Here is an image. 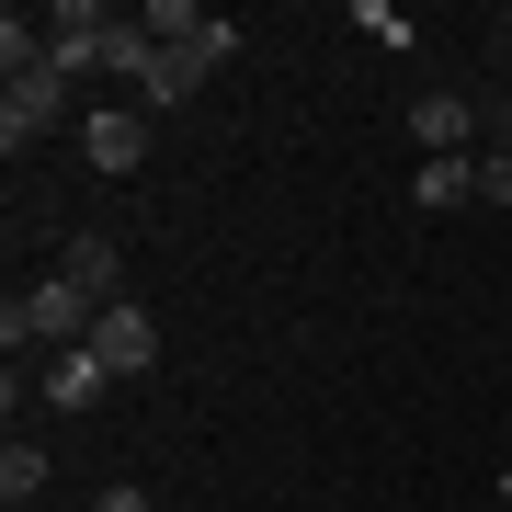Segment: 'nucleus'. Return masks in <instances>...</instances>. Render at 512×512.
I'll list each match as a JSON object with an SVG mask.
<instances>
[{
  "mask_svg": "<svg viewBox=\"0 0 512 512\" xmlns=\"http://www.w3.org/2000/svg\"><path fill=\"white\" fill-rule=\"evenodd\" d=\"M92 330H103V308L69 274H46V285H23L12 308H0V353H12V365H23V353H80Z\"/></svg>",
  "mask_w": 512,
  "mask_h": 512,
  "instance_id": "1",
  "label": "nucleus"
},
{
  "mask_svg": "<svg viewBox=\"0 0 512 512\" xmlns=\"http://www.w3.org/2000/svg\"><path fill=\"white\" fill-rule=\"evenodd\" d=\"M228 57H239V23L217 12L205 35H183V46H160V57H148V80H137V114H171V103H194L205 80L228 69Z\"/></svg>",
  "mask_w": 512,
  "mask_h": 512,
  "instance_id": "2",
  "label": "nucleus"
},
{
  "mask_svg": "<svg viewBox=\"0 0 512 512\" xmlns=\"http://www.w3.org/2000/svg\"><path fill=\"white\" fill-rule=\"evenodd\" d=\"M57 126H80V80L57 69V57L23 69V80H0V148H12V160H23L35 137H57Z\"/></svg>",
  "mask_w": 512,
  "mask_h": 512,
  "instance_id": "3",
  "label": "nucleus"
},
{
  "mask_svg": "<svg viewBox=\"0 0 512 512\" xmlns=\"http://www.w3.org/2000/svg\"><path fill=\"white\" fill-rule=\"evenodd\" d=\"M80 160H92L103 183H126V171L148 160V114L137 103H92V114H80Z\"/></svg>",
  "mask_w": 512,
  "mask_h": 512,
  "instance_id": "4",
  "label": "nucleus"
},
{
  "mask_svg": "<svg viewBox=\"0 0 512 512\" xmlns=\"http://www.w3.org/2000/svg\"><path fill=\"white\" fill-rule=\"evenodd\" d=\"M410 148L421 160H478V103L467 92H421L410 103Z\"/></svg>",
  "mask_w": 512,
  "mask_h": 512,
  "instance_id": "5",
  "label": "nucleus"
},
{
  "mask_svg": "<svg viewBox=\"0 0 512 512\" xmlns=\"http://www.w3.org/2000/svg\"><path fill=\"white\" fill-rule=\"evenodd\" d=\"M103 46H114V12H92V0H57V12H46V57H57L69 80H92Z\"/></svg>",
  "mask_w": 512,
  "mask_h": 512,
  "instance_id": "6",
  "label": "nucleus"
},
{
  "mask_svg": "<svg viewBox=\"0 0 512 512\" xmlns=\"http://www.w3.org/2000/svg\"><path fill=\"white\" fill-rule=\"evenodd\" d=\"M92 353H103L114 376H148V365H160V319H148L137 296H126V308H103V330H92Z\"/></svg>",
  "mask_w": 512,
  "mask_h": 512,
  "instance_id": "7",
  "label": "nucleus"
},
{
  "mask_svg": "<svg viewBox=\"0 0 512 512\" xmlns=\"http://www.w3.org/2000/svg\"><path fill=\"white\" fill-rule=\"evenodd\" d=\"M103 387H114V365H103L92 342H80V353H46V376H35V399H46V410H92Z\"/></svg>",
  "mask_w": 512,
  "mask_h": 512,
  "instance_id": "8",
  "label": "nucleus"
},
{
  "mask_svg": "<svg viewBox=\"0 0 512 512\" xmlns=\"http://www.w3.org/2000/svg\"><path fill=\"white\" fill-rule=\"evenodd\" d=\"M57 274L92 296V308H126V262H114V239H92V228H80L69 251H57Z\"/></svg>",
  "mask_w": 512,
  "mask_h": 512,
  "instance_id": "9",
  "label": "nucleus"
},
{
  "mask_svg": "<svg viewBox=\"0 0 512 512\" xmlns=\"http://www.w3.org/2000/svg\"><path fill=\"white\" fill-rule=\"evenodd\" d=\"M421 217H456V205H478V160H421Z\"/></svg>",
  "mask_w": 512,
  "mask_h": 512,
  "instance_id": "10",
  "label": "nucleus"
},
{
  "mask_svg": "<svg viewBox=\"0 0 512 512\" xmlns=\"http://www.w3.org/2000/svg\"><path fill=\"white\" fill-rule=\"evenodd\" d=\"M35 490H46V444H23V433H12V444H0V501L23 512Z\"/></svg>",
  "mask_w": 512,
  "mask_h": 512,
  "instance_id": "11",
  "label": "nucleus"
},
{
  "mask_svg": "<svg viewBox=\"0 0 512 512\" xmlns=\"http://www.w3.org/2000/svg\"><path fill=\"white\" fill-rule=\"evenodd\" d=\"M205 23H217V12H194V0H148L137 35H148V46H183V35H205Z\"/></svg>",
  "mask_w": 512,
  "mask_h": 512,
  "instance_id": "12",
  "label": "nucleus"
},
{
  "mask_svg": "<svg viewBox=\"0 0 512 512\" xmlns=\"http://www.w3.org/2000/svg\"><path fill=\"white\" fill-rule=\"evenodd\" d=\"M478 194H490V205H512V160H478Z\"/></svg>",
  "mask_w": 512,
  "mask_h": 512,
  "instance_id": "13",
  "label": "nucleus"
},
{
  "mask_svg": "<svg viewBox=\"0 0 512 512\" xmlns=\"http://www.w3.org/2000/svg\"><path fill=\"white\" fill-rule=\"evenodd\" d=\"M92 512H160V501H148V490H103Z\"/></svg>",
  "mask_w": 512,
  "mask_h": 512,
  "instance_id": "14",
  "label": "nucleus"
},
{
  "mask_svg": "<svg viewBox=\"0 0 512 512\" xmlns=\"http://www.w3.org/2000/svg\"><path fill=\"white\" fill-rule=\"evenodd\" d=\"M490 57H512V12H501V23H490Z\"/></svg>",
  "mask_w": 512,
  "mask_h": 512,
  "instance_id": "15",
  "label": "nucleus"
},
{
  "mask_svg": "<svg viewBox=\"0 0 512 512\" xmlns=\"http://www.w3.org/2000/svg\"><path fill=\"white\" fill-rule=\"evenodd\" d=\"M490 501H501V512H512V467H501V478H490Z\"/></svg>",
  "mask_w": 512,
  "mask_h": 512,
  "instance_id": "16",
  "label": "nucleus"
}]
</instances>
